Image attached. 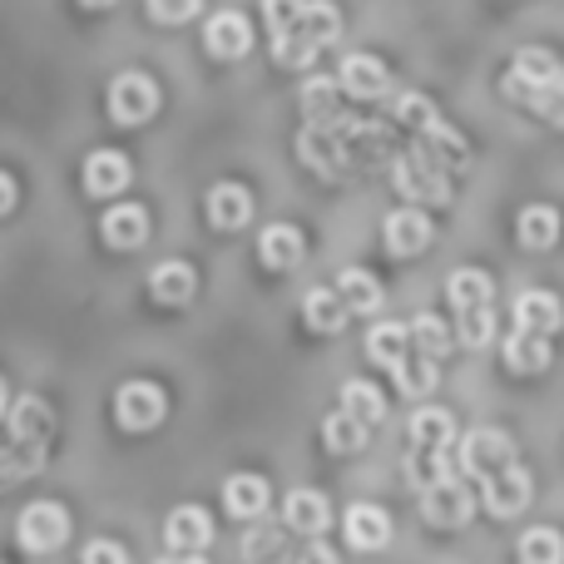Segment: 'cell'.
<instances>
[{"instance_id": "cell-13", "label": "cell", "mask_w": 564, "mask_h": 564, "mask_svg": "<svg viewBox=\"0 0 564 564\" xmlns=\"http://www.w3.org/2000/svg\"><path fill=\"white\" fill-rule=\"evenodd\" d=\"M129 178H134V169H129V159L119 154V149H95V154L85 159V194L115 198L129 188Z\"/></svg>"}, {"instance_id": "cell-15", "label": "cell", "mask_w": 564, "mask_h": 564, "mask_svg": "<svg viewBox=\"0 0 564 564\" xmlns=\"http://www.w3.org/2000/svg\"><path fill=\"white\" fill-rule=\"evenodd\" d=\"M268 500H273V490H268V480L253 476V470H238V476L224 480V510L234 520H263Z\"/></svg>"}, {"instance_id": "cell-7", "label": "cell", "mask_w": 564, "mask_h": 564, "mask_svg": "<svg viewBox=\"0 0 564 564\" xmlns=\"http://www.w3.org/2000/svg\"><path fill=\"white\" fill-rule=\"evenodd\" d=\"M397 188L406 194V204H446L451 184L441 178V159H431L426 149H411L406 159H397Z\"/></svg>"}, {"instance_id": "cell-3", "label": "cell", "mask_w": 564, "mask_h": 564, "mask_svg": "<svg viewBox=\"0 0 564 564\" xmlns=\"http://www.w3.org/2000/svg\"><path fill=\"white\" fill-rule=\"evenodd\" d=\"M15 540L30 555H50V550H59L69 540V510L59 506V500H35V506L20 510Z\"/></svg>"}, {"instance_id": "cell-41", "label": "cell", "mask_w": 564, "mask_h": 564, "mask_svg": "<svg viewBox=\"0 0 564 564\" xmlns=\"http://www.w3.org/2000/svg\"><path fill=\"white\" fill-rule=\"evenodd\" d=\"M490 337H496V317H490V307H470V312H460V341H466L470 351L490 347Z\"/></svg>"}, {"instance_id": "cell-12", "label": "cell", "mask_w": 564, "mask_h": 564, "mask_svg": "<svg viewBox=\"0 0 564 564\" xmlns=\"http://www.w3.org/2000/svg\"><path fill=\"white\" fill-rule=\"evenodd\" d=\"M204 45L214 59H243L253 50V25H248L238 10H218L204 30Z\"/></svg>"}, {"instance_id": "cell-4", "label": "cell", "mask_w": 564, "mask_h": 564, "mask_svg": "<svg viewBox=\"0 0 564 564\" xmlns=\"http://www.w3.org/2000/svg\"><path fill=\"white\" fill-rule=\"evenodd\" d=\"M169 416V397L159 381H124L115 391V421L124 431H154Z\"/></svg>"}, {"instance_id": "cell-14", "label": "cell", "mask_w": 564, "mask_h": 564, "mask_svg": "<svg viewBox=\"0 0 564 564\" xmlns=\"http://www.w3.org/2000/svg\"><path fill=\"white\" fill-rule=\"evenodd\" d=\"M258 258H263V268H273V273H292V268L307 258V238L292 224H268L263 238H258Z\"/></svg>"}, {"instance_id": "cell-1", "label": "cell", "mask_w": 564, "mask_h": 564, "mask_svg": "<svg viewBox=\"0 0 564 564\" xmlns=\"http://www.w3.org/2000/svg\"><path fill=\"white\" fill-rule=\"evenodd\" d=\"M307 0H263L268 30H273V59L288 69H307L322 55V45L307 35V20H302Z\"/></svg>"}, {"instance_id": "cell-20", "label": "cell", "mask_w": 564, "mask_h": 564, "mask_svg": "<svg viewBox=\"0 0 564 564\" xmlns=\"http://www.w3.org/2000/svg\"><path fill=\"white\" fill-rule=\"evenodd\" d=\"M406 480H411V490H431L436 480H456V470H460V456H456V446H446V451H421V446H411L406 451Z\"/></svg>"}, {"instance_id": "cell-22", "label": "cell", "mask_w": 564, "mask_h": 564, "mask_svg": "<svg viewBox=\"0 0 564 564\" xmlns=\"http://www.w3.org/2000/svg\"><path fill=\"white\" fill-rule=\"evenodd\" d=\"M194 292H198V273L184 258H169V263H159L154 273H149V297L164 302V307H178V302H188Z\"/></svg>"}, {"instance_id": "cell-47", "label": "cell", "mask_w": 564, "mask_h": 564, "mask_svg": "<svg viewBox=\"0 0 564 564\" xmlns=\"http://www.w3.org/2000/svg\"><path fill=\"white\" fill-rule=\"evenodd\" d=\"M79 6H85V10H109L115 0H79Z\"/></svg>"}, {"instance_id": "cell-23", "label": "cell", "mask_w": 564, "mask_h": 564, "mask_svg": "<svg viewBox=\"0 0 564 564\" xmlns=\"http://www.w3.org/2000/svg\"><path fill=\"white\" fill-rule=\"evenodd\" d=\"M288 530H297V535H327V525H332V506H327V496L322 490H292L288 496Z\"/></svg>"}, {"instance_id": "cell-44", "label": "cell", "mask_w": 564, "mask_h": 564, "mask_svg": "<svg viewBox=\"0 0 564 564\" xmlns=\"http://www.w3.org/2000/svg\"><path fill=\"white\" fill-rule=\"evenodd\" d=\"M297 564H341V560L332 555L327 545H307V550H302V555H297Z\"/></svg>"}, {"instance_id": "cell-16", "label": "cell", "mask_w": 564, "mask_h": 564, "mask_svg": "<svg viewBox=\"0 0 564 564\" xmlns=\"http://www.w3.org/2000/svg\"><path fill=\"white\" fill-rule=\"evenodd\" d=\"M337 85L347 89L351 99H381L391 85V69L381 65L377 55H347L337 69Z\"/></svg>"}, {"instance_id": "cell-31", "label": "cell", "mask_w": 564, "mask_h": 564, "mask_svg": "<svg viewBox=\"0 0 564 564\" xmlns=\"http://www.w3.org/2000/svg\"><path fill=\"white\" fill-rule=\"evenodd\" d=\"M341 411H347V416H357L361 426H377V421H387V397H381V387L351 377L347 387H341Z\"/></svg>"}, {"instance_id": "cell-6", "label": "cell", "mask_w": 564, "mask_h": 564, "mask_svg": "<svg viewBox=\"0 0 564 564\" xmlns=\"http://www.w3.org/2000/svg\"><path fill=\"white\" fill-rule=\"evenodd\" d=\"M530 496H535V480H530V470L520 466V460H510V466H500L496 476L480 480V506H486L496 520L520 516V510L530 506Z\"/></svg>"}, {"instance_id": "cell-5", "label": "cell", "mask_w": 564, "mask_h": 564, "mask_svg": "<svg viewBox=\"0 0 564 564\" xmlns=\"http://www.w3.org/2000/svg\"><path fill=\"white\" fill-rule=\"evenodd\" d=\"M159 109V85L139 69H124V75L109 79V119L115 124H144Z\"/></svg>"}, {"instance_id": "cell-27", "label": "cell", "mask_w": 564, "mask_h": 564, "mask_svg": "<svg viewBox=\"0 0 564 564\" xmlns=\"http://www.w3.org/2000/svg\"><path fill=\"white\" fill-rule=\"evenodd\" d=\"M446 297H451V307H456V312L490 307L496 282H490V273H480V268H456V273L446 278Z\"/></svg>"}, {"instance_id": "cell-18", "label": "cell", "mask_w": 564, "mask_h": 564, "mask_svg": "<svg viewBox=\"0 0 564 564\" xmlns=\"http://www.w3.org/2000/svg\"><path fill=\"white\" fill-rule=\"evenodd\" d=\"M208 224L224 228V234H234V228H243L248 218H253V194H248L243 184H234V178H224V184L208 188Z\"/></svg>"}, {"instance_id": "cell-33", "label": "cell", "mask_w": 564, "mask_h": 564, "mask_svg": "<svg viewBox=\"0 0 564 564\" xmlns=\"http://www.w3.org/2000/svg\"><path fill=\"white\" fill-rule=\"evenodd\" d=\"M45 466V446H25V441H0V490L15 486V480H25L30 470Z\"/></svg>"}, {"instance_id": "cell-24", "label": "cell", "mask_w": 564, "mask_h": 564, "mask_svg": "<svg viewBox=\"0 0 564 564\" xmlns=\"http://www.w3.org/2000/svg\"><path fill=\"white\" fill-rule=\"evenodd\" d=\"M99 234H105L109 248H139L149 238V214L139 204H115L99 218Z\"/></svg>"}, {"instance_id": "cell-38", "label": "cell", "mask_w": 564, "mask_h": 564, "mask_svg": "<svg viewBox=\"0 0 564 564\" xmlns=\"http://www.w3.org/2000/svg\"><path fill=\"white\" fill-rule=\"evenodd\" d=\"M406 332H411V341H416V351H421V357H431V361H441V357H446V347H451V332H446V322H441L436 312H416Z\"/></svg>"}, {"instance_id": "cell-10", "label": "cell", "mask_w": 564, "mask_h": 564, "mask_svg": "<svg viewBox=\"0 0 564 564\" xmlns=\"http://www.w3.org/2000/svg\"><path fill=\"white\" fill-rule=\"evenodd\" d=\"M164 540L174 555H204L214 545V516L204 506H174L164 520Z\"/></svg>"}, {"instance_id": "cell-28", "label": "cell", "mask_w": 564, "mask_h": 564, "mask_svg": "<svg viewBox=\"0 0 564 564\" xmlns=\"http://www.w3.org/2000/svg\"><path fill=\"white\" fill-rule=\"evenodd\" d=\"M337 297L347 302V312L357 317V312H377L381 307V282L367 273V268H341L337 273Z\"/></svg>"}, {"instance_id": "cell-25", "label": "cell", "mask_w": 564, "mask_h": 564, "mask_svg": "<svg viewBox=\"0 0 564 564\" xmlns=\"http://www.w3.org/2000/svg\"><path fill=\"white\" fill-rule=\"evenodd\" d=\"M302 317H307L312 332H327V337H337V332L351 322V312H347V302L337 297V288H312L307 297H302Z\"/></svg>"}, {"instance_id": "cell-48", "label": "cell", "mask_w": 564, "mask_h": 564, "mask_svg": "<svg viewBox=\"0 0 564 564\" xmlns=\"http://www.w3.org/2000/svg\"><path fill=\"white\" fill-rule=\"evenodd\" d=\"M10 411V391H6V381H0V416Z\"/></svg>"}, {"instance_id": "cell-2", "label": "cell", "mask_w": 564, "mask_h": 564, "mask_svg": "<svg viewBox=\"0 0 564 564\" xmlns=\"http://www.w3.org/2000/svg\"><path fill=\"white\" fill-rule=\"evenodd\" d=\"M560 89H564V75L555 65V55H545V50L516 55V65H510V75H506V95L520 99V105H530V109H545Z\"/></svg>"}, {"instance_id": "cell-36", "label": "cell", "mask_w": 564, "mask_h": 564, "mask_svg": "<svg viewBox=\"0 0 564 564\" xmlns=\"http://www.w3.org/2000/svg\"><path fill=\"white\" fill-rule=\"evenodd\" d=\"M406 341H411V332L401 327V322H377V327L367 332V351L381 367H397V361L406 357Z\"/></svg>"}, {"instance_id": "cell-43", "label": "cell", "mask_w": 564, "mask_h": 564, "mask_svg": "<svg viewBox=\"0 0 564 564\" xmlns=\"http://www.w3.org/2000/svg\"><path fill=\"white\" fill-rule=\"evenodd\" d=\"M85 564H129V555L115 540H95V545H85Z\"/></svg>"}, {"instance_id": "cell-11", "label": "cell", "mask_w": 564, "mask_h": 564, "mask_svg": "<svg viewBox=\"0 0 564 564\" xmlns=\"http://www.w3.org/2000/svg\"><path fill=\"white\" fill-rule=\"evenodd\" d=\"M381 238H387L391 258H416L431 248V218L421 214V208H397V214H387V224H381Z\"/></svg>"}, {"instance_id": "cell-40", "label": "cell", "mask_w": 564, "mask_h": 564, "mask_svg": "<svg viewBox=\"0 0 564 564\" xmlns=\"http://www.w3.org/2000/svg\"><path fill=\"white\" fill-rule=\"evenodd\" d=\"M332 99H337V79H307V89H302L307 124H332Z\"/></svg>"}, {"instance_id": "cell-42", "label": "cell", "mask_w": 564, "mask_h": 564, "mask_svg": "<svg viewBox=\"0 0 564 564\" xmlns=\"http://www.w3.org/2000/svg\"><path fill=\"white\" fill-rule=\"evenodd\" d=\"M144 6H149V20H159V25H184V20L198 15L204 0H144Z\"/></svg>"}, {"instance_id": "cell-35", "label": "cell", "mask_w": 564, "mask_h": 564, "mask_svg": "<svg viewBox=\"0 0 564 564\" xmlns=\"http://www.w3.org/2000/svg\"><path fill=\"white\" fill-rule=\"evenodd\" d=\"M520 564H564V535L550 525H535L520 535Z\"/></svg>"}, {"instance_id": "cell-17", "label": "cell", "mask_w": 564, "mask_h": 564, "mask_svg": "<svg viewBox=\"0 0 564 564\" xmlns=\"http://www.w3.org/2000/svg\"><path fill=\"white\" fill-rule=\"evenodd\" d=\"M341 530H347V545L361 550V555H371V550H381L391 540V516L381 506H351L347 516H341Z\"/></svg>"}, {"instance_id": "cell-37", "label": "cell", "mask_w": 564, "mask_h": 564, "mask_svg": "<svg viewBox=\"0 0 564 564\" xmlns=\"http://www.w3.org/2000/svg\"><path fill=\"white\" fill-rule=\"evenodd\" d=\"M367 431L357 416H347V411H332L327 421H322V441H327V451H337V456H347V451H361L367 446Z\"/></svg>"}, {"instance_id": "cell-8", "label": "cell", "mask_w": 564, "mask_h": 564, "mask_svg": "<svg viewBox=\"0 0 564 564\" xmlns=\"http://www.w3.org/2000/svg\"><path fill=\"white\" fill-rule=\"evenodd\" d=\"M456 456H460V470H466V476L486 480V476H496L500 466L516 460V441H510L500 426H476L466 441H460Z\"/></svg>"}, {"instance_id": "cell-9", "label": "cell", "mask_w": 564, "mask_h": 564, "mask_svg": "<svg viewBox=\"0 0 564 564\" xmlns=\"http://www.w3.org/2000/svg\"><path fill=\"white\" fill-rule=\"evenodd\" d=\"M470 510H476V496L460 480H436L431 490H421V516L436 530H460L470 520Z\"/></svg>"}, {"instance_id": "cell-19", "label": "cell", "mask_w": 564, "mask_h": 564, "mask_svg": "<svg viewBox=\"0 0 564 564\" xmlns=\"http://www.w3.org/2000/svg\"><path fill=\"white\" fill-rule=\"evenodd\" d=\"M6 426H10V436L25 441V446H50V426H55V411H50L40 397H20V401H10Z\"/></svg>"}, {"instance_id": "cell-45", "label": "cell", "mask_w": 564, "mask_h": 564, "mask_svg": "<svg viewBox=\"0 0 564 564\" xmlns=\"http://www.w3.org/2000/svg\"><path fill=\"white\" fill-rule=\"evenodd\" d=\"M10 208H15V178L0 174V218H6Z\"/></svg>"}, {"instance_id": "cell-32", "label": "cell", "mask_w": 564, "mask_h": 564, "mask_svg": "<svg viewBox=\"0 0 564 564\" xmlns=\"http://www.w3.org/2000/svg\"><path fill=\"white\" fill-rule=\"evenodd\" d=\"M391 381H397L401 397L421 401V397H431V387H436V361L421 357V351H416V357L406 351V357H401L397 367H391Z\"/></svg>"}, {"instance_id": "cell-46", "label": "cell", "mask_w": 564, "mask_h": 564, "mask_svg": "<svg viewBox=\"0 0 564 564\" xmlns=\"http://www.w3.org/2000/svg\"><path fill=\"white\" fill-rule=\"evenodd\" d=\"M159 564H208V560H194V555H174V560H159Z\"/></svg>"}, {"instance_id": "cell-30", "label": "cell", "mask_w": 564, "mask_h": 564, "mask_svg": "<svg viewBox=\"0 0 564 564\" xmlns=\"http://www.w3.org/2000/svg\"><path fill=\"white\" fill-rule=\"evenodd\" d=\"M278 560H288V530L253 520L243 535V564H278Z\"/></svg>"}, {"instance_id": "cell-39", "label": "cell", "mask_w": 564, "mask_h": 564, "mask_svg": "<svg viewBox=\"0 0 564 564\" xmlns=\"http://www.w3.org/2000/svg\"><path fill=\"white\" fill-rule=\"evenodd\" d=\"M302 20H307V35L317 40L322 50L341 35V15H337V6H332V0H307V6H302Z\"/></svg>"}, {"instance_id": "cell-26", "label": "cell", "mask_w": 564, "mask_h": 564, "mask_svg": "<svg viewBox=\"0 0 564 564\" xmlns=\"http://www.w3.org/2000/svg\"><path fill=\"white\" fill-rule=\"evenodd\" d=\"M411 446H421V451L456 446V416L441 406H421L416 416H411Z\"/></svg>"}, {"instance_id": "cell-29", "label": "cell", "mask_w": 564, "mask_h": 564, "mask_svg": "<svg viewBox=\"0 0 564 564\" xmlns=\"http://www.w3.org/2000/svg\"><path fill=\"white\" fill-rule=\"evenodd\" d=\"M506 367L520 371V377H535V371L550 367V337H535V332H510L506 341Z\"/></svg>"}, {"instance_id": "cell-34", "label": "cell", "mask_w": 564, "mask_h": 564, "mask_svg": "<svg viewBox=\"0 0 564 564\" xmlns=\"http://www.w3.org/2000/svg\"><path fill=\"white\" fill-rule=\"evenodd\" d=\"M516 238L540 253V248H550L560 238V214L555 208H545V204H530L525 214H520V224H516Z\"/></svg>"}, {"instance_id": "cell-21", "label": "cell", "mask_w": 564, "mask_h": 564, "mask_svg": "<svg viewBox=\"0 0 564 564\" xmlns=\"http://www.w3.org/2000/svg\"><path fill=\"white\" fill-rule=\"evenodd\" d=\"M564 322V307L555 292H520L516 297V327L535 332V337H555Z\"/></svg>"}]
</instances>
